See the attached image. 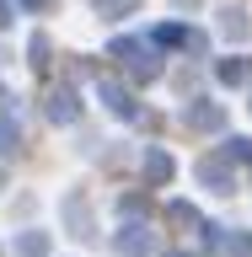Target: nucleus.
<instances>
[{"instance_id": "obj_6", "label": "nucleus", "mask_w": 252, "mask_h": 257, "mask_svg": "<svg viewBox=\"0 0 252 257\" xmlns=\"http://www.w3.org/2000/svg\"><path fill=\"white\" fill-rule=\"evenodd\" d=\"M172 172H177V161L166 156V150H145V182H150V188H166Z\"/></svg>"}, {"instance_id": "obj_19", "label": "nucleus", "mask_w": 252, "mask_h": 257, "mask_svg": "<svg viewBox=\"0 0 252 257\" xmlns=\"http://www.w3.org/2000/svg\"><path fill=\"white\" fill-rule=\"evenodd\" d=\"M0 27H11V0H0Z\"/></svg>"}, {"instance_id": "obj_16", "label": "nucleus", "mask_w": 252, "mask_h": 257, "mask_svg": "<svg viewBox=\"0 0 252 257\" xmlns=\"http://www.w3.org/2000/svg\"><path fill=\"white\" fill-rule=\"evenodd\" d=\"M156 43L161 48H177V43H188V32H183V27H156Z\"/></svg>"}, {"instance_id": "obj_1", "label": "nucleus", "mask_w": 252, "mask_h": 257, "mask_svg": "<svg viewBox=\"0 0 252 257\" xmlns=\"http://www.w3.org/2000/svg\"><path fill=\"white\" fill-rule=\"evenodd\" d=\"M199 177L215 182V193H236V172H231V156H225V150H215V156L199 161Z\"/></svg>"}, {"instance_id": "obj_4", "label": "nucleus", "mask_w": 252, "mask_h": 257, "mask_svg": "<svg viewBox=\"0 0 252 257\" xmlns=\"http://www.w3.org/2000/svg\"><path fill=\"white\" fill-rule=\"evenodd\" d=\"M113 252H118V257H145V252H150V230H145L140 220L124 225V230L113 236Z\"/></svg>"}, {"instance_id": "obj_13", "label": "nucleus", "mask_w": 252, "mask_h": 257, "mask_svg": "<svg viewBox=\"0 0 252 257\" xmlns=\"http://www.w3.org/2000/svg\"><path fill=\"white\" fill-rule=\"evenodd\" d=\"M166 214H172L177 225H193V220H199V209H193V204H183V198H172V204H166Z\"/></svg>"}, {"instance_id": "obj_14", "label": "nucleus", "mask_w": 252, "mask_h": 257, "mask_svg": "<svg viewBox=\"0 0 252 257\" xmlns=\"http://www.w3.org/2000/svg\"><path fill=\"white\" fill-rule=\"evenodd\" d=\"M225 156L241 161V166H252V140H225Z\"/></svg>"}, {"instance_id": "obj_9", "label": "nucleus", "mask_w": 252, "mask_h": 257, "mask_svg": "<svg viewBox=\"0 0 252 257\" xmlns=\"http://www.w3.org/2000/svg\"><path fill=\"white\" fill-rule=\"evenodd\" d=\"M188 123H193V128H220L225 118H220V107H209V102H199V107L188 112Z\"/></svg>"}, {"instance_id": "obj_20", "label": "nucleus", "mask_w": 252, "mask_h": 257, "mask_svg": "<svg viewBox=\"0 0 252 257\" xmlns=\"http://www.w3.org/2000/svg\"><path fill=\"white\" fill-rule=\"evenodd\" d=\"M172 257H199V252H172Z\"/></svg>"}, {"instance_id": "obj_8", "label": "nucleus", "mask_w": 252, "mask_h": 257, "mask_svg": "<svg viewBox=\"0 0 252 257\" xmlns=\"http://www.w3.org/2000/svg\"><path fill=\"white\" fill-rule=\"evenodd\" d=\"M16 150H22V123L11 112H0V156H16Z\"/></svg>"}, {"instance_id": "obj_10", "label": "nucleus", "mask_w": 252, "mask_h": 257, "mask_svg": "<svg viewBox=\"0 0 252 257\" xmlns=\"http://www.w3.org/2000/svg\"><path fill=\"white\" fill-rule=\"evenodd\" d=\"M16 252H22V257H48V236H43V230H27V236L16 241Z\"/></svg>"}, {"instance_id": "obj_11", "label": "nucleus", "mask_w": 252, "mask_h": 257, "mask_svg": "<svg viewBox=\"0 0 252 257\" xmlns=\"http://www.w3.org/2000/svg\"><path fill=\"white\" fill-rule=\"evenodd\" d=\"M220 32H225V38H241V32H247V22H241L236 6H225V11H220Z\"/></svg>"}, {"instance_id": "obj_22", "label": "nucleus", "mask_w": 252, "mask_h": 257, "mask_svg": "<svg viewBox=\"0 0 252 257\" xmlns=\"http://www.w3.org/2000/svg\"><path fill=\"white\" fill-rule=\"evenodd\" d=\"M247 107H252V102H247Z\"/></svg>"}, {"instance_id": "obj_17", "label": "nucleus", "mask_w": 252, "mask_h": 257, "mask_svg": "<svg viewBox=\"0 0 252 257\" xmlns=\"http://www.w3.org/2000/svg\"><path fill=\"white\" fill-rule=\"evenodd\" d=\"M134 6H140V0H97L102 16H124V11H134Z\"/></svg>"}, {"instance_id": "obj_2", "label": "nucleus", "mask_w": 252, "mask_h": 257, "mask_svg": "<svg viewBox=\"0 0 252 257\" xmlns=\"http://www.w3.org/2000/svg\"><path fill=\"white\" fill-rule=\"evenodd\" d=\"M97 96H102V102H108V112L113 118H134V112H140V102H134V91H124V86H118V80H97Z\"/></svg>"}, {"instance_id": "obj_7", "label": "nucleus", "mask_w": 252, "mask_h": 257, "mask_svg": "<svg viewBox=\"0 0 252 257\" xmlns=\"http://www.w3.org/2000/svg\"><path fill=\"white\" fill-rule=\"evenodd\" d=\"M215 75H220L225 86H252V59L231 54V59H220V64H215Z\"/></svg>"}, {"instance_id": "obj_15", "label": "nucleus", "mask_w": 252, "mask_h": 257, "mask_svg": "<svg viewBox=\"0 0 252 257\" xmlns=\"http://www.w3.org/2000/svg\"><path fill=\"white\" fill-rule=\"evenodd\" d=\"M225 252H231V257H252V236H247V230L225 236Z\"/></svg>"}, {"instance_id": "obj_3", "label": "nucleus", "mask_w": 252, "mask_h": 257, "mask_svg": "<svg viewBox=\"0 0 252 257\" xmlns=\"http://www.w3.org/2000/svg\"><path fill=\"white\" fill-rule=\"evenodd\" d=\"M113 54H118V59H129L140 75H156V54H150L140 38H113Z\"/></svg>"}, {"instance_id": "obj_18", "label": "nucleus", "mask_w": 252, "mask_h": 257, "mask_svg": "<svg viewBox=\"0 0 252 257\" xmlns=\"http://www.w3.org/2000/svg\"><path fill=\"white\" fill-rule=\"evenodd\" d=\"M27 54H32V64H48V38H32Z\"/></svg>"}, {"instance_id": "obj_21", "label": "nucleus", "mask_w": 252, "mask_h": 257, "mask_svg": "<svg viewBox=\"0 0 252 257\" xmlns=\"http://www.w3.org/2000/svg\"><path fill=\"white\" fill-rule=\"evenodd\" d=\"M0 107H6V86H0Z\"/></svg>"}, {"instance_id": "obj_5", "label": "nucleus", "mask_w": 252, "mask_h": 257, "mask_svg": "<svg viewBox=\"0 0 252 257\" xmlns=\"http://www.w3.org/2000/svg\"><path fill=\"white\" fill-rule=\"evenodd\" d=\"M43 112L54 118V123H75V118H80V102H75V91H70V86H54Z\"/></svg>"}, {"instance_id": "obj_12", "label": "nucleus", "mask_w": 252, "mask_h": 257, "mask_svg": "<svg viewBox=\"0 0 252 257\" xmlns=\"http://www.w3.org/2000/svg\"><path fill=\"white\" fill-rule=\"evenodd\" d=\"M199 246H204V252H220V246H225V230H220V225H199Z\"/></svg>"}]
</instances>
